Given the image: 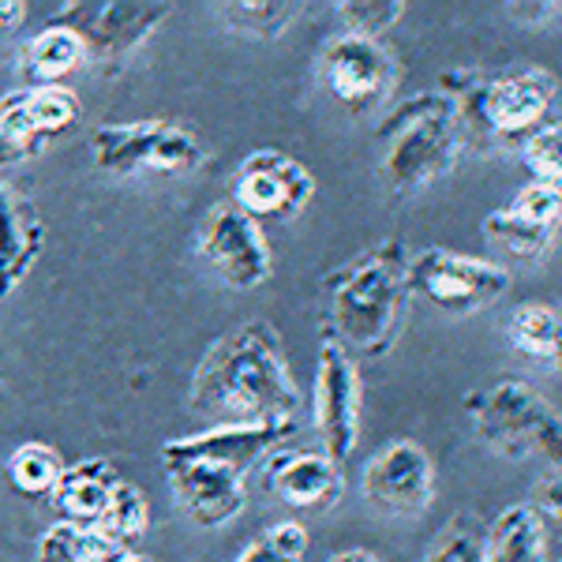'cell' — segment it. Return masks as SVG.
<instances>
[{"instance_id":"6da1fadb","label":"cell","mask_w":562,"mask_h":562,"mask_svg":"<svg viewBox=\"0 0 562 562\" xmlns=\"http://www.w3.org/2000/svg\"><path fill=\"white\" fill-rule=\"evenodd\" d=\"M301 405L304 394L285 360L281 334L267 319H251L222 334L188 383V409L214 428L296 424Z\"/></svg>"},{"instance_id":"7a4b0ae2","label":"cell","mask_w":562,"mask_h":562,"mask_svg":"<svg viewBox=\"0 0 562 562\" xmlns=\"http://www.w3.org/2000/svg\"><path fill=\"white\" fill-rule=\"evenodd\" d=\"M409 248L379 240L326 274V338L352 360H379L394 349L409 312Z\"/></svg>"},{"instance_id":"3957f363","label":"cell","mask_w":562,"mask_h":562,"mask_svg":"<svg viewBox=\"0 0 562 562\" xmlns=\"http://www.w3.org/2000/svg\"><path fill=\"white\" fill-rule=\"evenodd\" d=\"M439 94L454 105L461 139L476 147H521L543 124L559 121V83L543 68L442 71Z\"/></svg>"},{"instance_id":"277c9868","label":"cell","mask_w":562,"mask_h":562,"mask_svg":"<svg viewBox=\"0 0 562 562\" xmlns=\"http://www.w3.org/2000/svg\"><path fill=\"white\" fill-rule=\"evenodd\" d=\"M379 135H383L379 173H383L386 192L397 199L424 192L447 177L465 147L454 105L442 94H416L402 102L383 121Z\"/></svg>"},{"instance_id":"5b68a950","label":"cell","mask_w":562,"mask_h":562,"mask_svg":"<svg viewBox=\"0 0 562 562\" xmlns=\"http://www.w3.org/2000/svg\"><path fill=\"white\" fill-rule=\"evenodd\" d=\"M90 158L109 177H188L206 161V143L180 121L102 124L90 135Z\"/></svg>"},{"instance_id":"8992f818","label":"cell","mask_w":562,"mask_h":562,"mask_svg":"<svg viewBox=\"0 0 562 562\" xmlns=\"http://www.w3.org/2000/svg\"><path fill=\"white\" fill-rule=\"evenodd\" d=\"M409 301H420L442 315L469 319L498 304L510 289V270L495 259L461 256L450 248H424L409 256Z\"/></svg>"},{"instance_id":"52a82bcc","label":"cell","mask_w":562,"mask_h":562,"mask_svg":"<svg viewBox=\"0 0 562 562\" xmlns=\"http://www.w3.org/2000/svg\"><path fill=\"white\" fill-rule=\"evenodd\" d=\"M315 79L334 105L352 116H368L390 105L402 83V65L379 38L334 34L315 57Z\"/></svg>"},{"instance_id":"ba28073f","label":"cell","mask_w":562,"mask_h":562,"mask_svg":"<svg viewBox=\"0 0 562 562\" xmlns=\"http://www.w3.org/2000/svg\"><path fill=\"white\" fill-rule=\"evenodd\" d=\"M169 15H173L169 0H71L53 23L68 26L83 42L87 60L113 68L128 60Z\"/></svg>"},{"instance_id":"9c48e42d","label":"cell","mask_w":562,"mask_h":562,"mask_svg":"<svg viewBox=\"0 0 562 562\" xmlns=\"http://www.w3.org/2000/svg\"><path fill=\"white\" fill-rule=\"evenodd\" d=\"M315 435H319V454L334 465H346L360 447V405H364V386H360V368L346 349L323 334L319 364H315Z\"/></svg>"},{"instance_id":"30bf717a","label":"cell","mask_w":562,"mask_h":562,"mask_svg":"<svg viewBox=\"0 0 562 562\" xmlns=\"http://www.w3.org/2000/svg\"><path fill=\"white\" fill-rule=\"evenodd\" d=\"M315 177L293 154L262 147L251 150L229 180V203L251 222H289L312 203Z\"/></svg>"},{"instance_id":"8fae6325","label":"cell","mask_w":562,"mask_h":562,"mask_svg":"<svg viewBox=\"0 0 562 562\" xmlns=\"http://www.w3.org/2000/svg\"><path fill=\"white\" fill-rule=\"evenodd\" d=\"M195 248L203 262L211 267L217 281H225L229 289H259L274 270V256H270L267 233L259 222H251L248 214H240L233 203L211 206L199 222Z\"/></svg>"},{"instance_id":"7c38bea8","label":"cell","mask_w":562,"mask_h":562,"mask_svg":"<svg viewBox=\"0 0 562 562\" xmlns=\"http://www.w3.org/2000/svg\"><path fill=\"white\" fill-rule=\"evenodd\" d=\"M79 94L68 87L15 90L0 98V169L23 166L57 139L60 132L76 128Z\"/></svg>"},{"instance_id":"4fadbf2b","label":"cell","mask_w":562,"mask_h":562,"mask_svg":"<svg viewBox=\"0 0 562 562\" xmlns=\"http://www.w3.org/2000/svg\"><path fill=\"white\" fill-rule=\"evenodd\" d=\"M465 409L473 416V428L487 450L498 458H525L537 450V431L551 416L548 402L518 379H503V383L473 390L465 397Z\"/></svg>"},{"instance_id":"5bb4252c","label":"cell","mask_w":562,"mask_h":562,"mask_svg":"<svg viewBox=\"0 0 562 562\" xmlns=\"http://www.w3.org/2000/svg\"><path fill=\"white\" fill-rule=\"evenodd\" d=\"M360 487L375 510L413 518L428 510L435 498V461L420 442L394 439L368 461Z\"/></svg>"},{"instance_id":"9a60e30c","label":"cell","mask_w":562,"mask_h":562,"mask_svg":"<svg viewBox=\"0 0 562 562\" xmlns=\"http://www.w3.org/2000/svg\"><path fill=\"white\" fill-rule=\"evenodd\" d=\"M289 435H293V424H251V428L225 424V428H206L161 442V465H173V461H206V465H222L237 476H248L274 450L285 447Z\"/></svg>"},{"instance_id":"2e32d148","label":"cell","mask_w":562,"mask_h":562,"mask_svg":"<svg viewBox=\"0 0 562 562\" xmlns=\"http://www.w3.org/2000/svg\"><path fill=\"white\" fill-rule=\"evenodd\" d=\"M562 217V192L555 184H525L506 206L484 217V237L514 259L537 262L551 251Z\"/></svg>"},{"instance_id":"e0dca14e","label":"cell","mask_w":562,"mask_h":562,"mask_svg":"<svg viewBox=\"0 0 562 562\" xmlns=\"http://www.w3.org/2000/svg\"><path fill=\"white\" fill-rule=\"evenodd\" d=\"M262 484L289 510L323 514L346 495V473L319 450H274L262 461Z\"/></svg>"},{"instance_id":"ac0fdd59","label":"cell","mask_w":562,"mask_h":562,"mask_svg":"<svg viewBox=\"0 0 562 562\" xmlns=\"http://www.w3.org/2000/svg\"><path fill=\"white\" fill-rule=\"evenodd\" d=\"M169 487H173L177 506L203 529H222L233 518H240L248 506L244 492V476L229 473L222 465H206V461H173L166 465Z\"/></svg>"},{"instance_id":"d6986e66","label":"cell","mask_w":562,"mask_h":562,"mask_svg":"<svg viewBox=\"0 0 562 562\" xmlns=\"http://www.w3.org/2000/svg\"><path fill=\"white\" fill-rule=\"evenodd\" d=\"M45 248V222L20 188L0 177V301L23 285Z\"/></svg>"},{"instance_id":"ffe728a7","label":"cell","mask_w":562,"mask_h":562,"mask_svg":"<svg viewBox=\"0 0 562 562\" xmlns=\"http://www.w3.org/2000/svg\"><path fill=\"white\" fill-rule=\"evenodd\" d=\"M121 484L124 473L109 458H83L65 469L60 484L49 495V506L65 525H79V529L98 532L116 492H121Z\"/></svg>"},{"instance_id":"44dd1931","label":"cell","mask_w":562,"mask_h":562,"mask_svg":"<svg viewBox=\"0 0 562 562\" xmlns=\"http://www.w3.org/2000/svg\"><path fill=\"white\" fill-rule=\"evenodd\" d=\"M487 562H559V518L537 506H506L484 529Z\"/></svg>"},{"instance_id":"7402d4cb","label":"cell","mask_w":562,"mask_h":562,"mask_svg":"<svg viewBox=\"0 0 562 562\" xmlns=\"http://www.w3.org/2000/svg\"><path fill=\"white\" fill-rule=\"evenodd\" d=\"M83 65H87L83 42L68 26L49 23L20 49L15 71L23 76L26 90H38V87H65V79Z\"/></svg>"},{"instance_id":"603a6c76","label":"cell","mask_w":562,"mask_h":562,"mask_svg":"<svg viewBox=\"0 0 562 562\" xmlns=\"http://www.w3.org/2000/svg\"><path fill=\"white\" fill-rule=\"evenodd\" d=\"M68 461L60 458L57 447L49 442H23L8 458V484L26 498H49L53 487L60 484Z\"/></svg>"},{"instance_id":"cb8c5ba5","label":"cell","mask_w":562,"mask_h":562,"mask_svg":"<svg viewBox=\"0 0 562 562\" xmlns=\"http://www.w3.org/2000/svg\"><path fill=\"white\" fill-rule=\"evenodd\" d=\"M124 548L113 540L98 537L94 529H79V525H49L38 540V562H116Z\"/></svg>"},{"instance_id":"d4e9b609","label":"cell","mask_w":562,"mask_h":562,"mask_svg":"<svg viewBox=\"0 0 562 562\" xmlns=\"http://www.w3.org/2000/svg\"><path fill=\"white\" fill-rule=\"evenodd\" d=\"M510 346L529 360H555L562 341V323L551 304H521L506 326Z\"/></svg>"},{"instance_id":"484cf974","label":"cell","mask_w":562,"mask_h":562,"mask_svg":"<svg viewBox=\"0 0 562 562\" xmlns=\"http://www.w3.org/2000/svg\"><path fill=\"white\" fill-rule=\"evenodd\" d=\"M420 562H487L484 525L469 514H458L431 537Z\"/></svg>"},{"instance_id":"4316f807","label":"cell","mask_w":562,"mask_h":562,"mask_svg":"<svg viewBox=\"0 0 562 562\" xmlns=\"http://www.w3.org/2000/svg\"><path fill=\"white\" fill-rule=\"evenodd\" d=\"M147 525H150V503H147V495H143L139 487L132 484V480H124L121 492H116V498H113V506H109L102 529H98V537L113 540L116 548L128 551L132 543L139 540L143 532H147Z\"/></svg>"},{"instance_id":"83f0119b","label":"cell","mask_w":562,"mask_h":562,"mask_svg":"<svg viewBox=\"0 0 562 562\" xmlns=\"http://www.w3.org/2000/svg\"><path fill=\"white\" fill-rule=\"evenodd\" d=\"M222 20L233 26V31L248 34V38L259 42H274L289 23H293V8L289 4H274V0H240V4H222L217 8Z\"/></svg>"},{"instance_id":"f1b7e54d","label":"cell","mask_w":562,"mask_h":562,"mask_svg":"<svg viewBox=\"0 0 562 562\" xmlns=\"http://www.w3.org/2000/svg\"><path fill=\"white\" fill-rule=\"evenodd\" d=\"M525 169L532 173V184H555L562 180V128L559 121L543 124L537 135L521 143Z\"/></svg>"},{"instance_id":"f546056e","label":"cell","mask_w":562,"mask_h":562,"mask_svg":"<svg viewBox=\"0 0 562 562\" xmlns=\"http://www.w3.org/2000/svg\"><path fill=\"white\" fill-rule=\"evenodd\" d=\"M338 15L349 26L346 34L379 38L383 31L402 23L405 4H402V0H346V4H338Z\"/></svg>"},{"instance_id":"4dcf8cb0","label":"cell","mask_w":562,"mask_h":562,"mask_svg":"<svg viewBox=\"0 0 562 562\" xmlns=\"http://www.w3.org/2000/svg\"><path fill=\"white\" fill-rule=\"evenodd\" d=\"M233 562H304V559L285 555V551H281L278 543L267 537V532H262V537H259V540H251L248 548H244Z\"/></svg>"},{"instance_id":"1f68e13d","label":"cell","mask_w":562,"mask_h":562,"mask_svg":"<svg viewBox=\"0 0 562 562\" xmlns=\"http://www.w3.org/2000/svg\"><path fill=\"white\" fill-rule=\"evenodd\" d=\"M537 450L548 454V465L555 469L559 465V413H551L548 420H543V428L537 431Z\"/></svg>"},{"instance_id":"d6a6232c","label":"cell","mask_w":562,"mask_h":562,"mask_svg":"<svg viewBox=\"0 0 562 562\" xmlns=\"http://www.w3.org/2000/svg\"><path fill=\"white\" fill-rule=\"evenodd\" d=\"M506 12L514 20H543V15H555L559 4H506Z\"/></svg>"},{"instance_id":"836d02e7","label":"cell","mask_w":562,"mask_h":562,"mask_svg":"<svg viewBox=\"0 0 562 562\" xmlns=\"http://www.w3.org/2000/svg\"><path fill=\"white\" fill-rule=\"evenodd\" d=\"M23 12H26V4H20V0H0V34L12 31V26H20Z\"/></svg>"},{"instance_id":"e575fe53","label":"cell","mask_w":562,"mask_h":562,"mask_svg":"<svg viewBox=\"0 0 562 562\" xmlns=\"http://www.w3.org/2000/svg\"><path fill=\"white\" fill-rule=\"evenodd\" d=\"M326 562H383L375 555V551H368V548H349V551H338V555H330Z\"/></svg>"},{"instance_id":"d590c367","label":"cell","mask_w":562,"mask_h":562,"mask_svg":"<svg viewBox=\"0 0 562 562\" xmlns=\"http://www.w3.org/2000/svg\"><path fill=\"white\" fill-rule=\"evenodd\" d=\"M116 562H154V559L150 555H135V551H124V555L116 559Z\"/></svg>"}]
</instances>
